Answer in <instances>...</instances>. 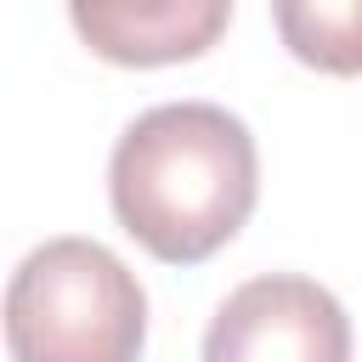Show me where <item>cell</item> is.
<instances>
[{
	"mask_svg": "<svg viewBox=\"0 0 362 362\" xmlns=\"http://www.w3.org/2000/svg\"><path fill=\"white\" fill-rule=\"evenodd\" d=\"M204 362H351V317L322 283L260 272L215 305Z\"/></svg>",
	"mask_w": 362,
	"mask_h": 362,
	"instance_id": "cell-3",
	"label": "cell"
},
{
	"mask_svg": "<svg viewBox=\"0 0 362 362\" xmlns=\"http://www.w3.org/2000/svg\"><path fill=\"white\" fill-rule=\"evenodd\" d=\"M79 40L119 62V68H158L187 62L215 45V34L232 23L226 0H74L68 6Z\"/></svg>",
	"mask_w": 362,
	"mask_h": 362,
	"instance_id": "cell-4",
	"label": "cell"
},
{
	"mask_svg": "<svg viewBox=\"0 0 362 362\" xmlns=\"http://www.w3.org/2000/svg\"><path fill=\"white\" fill-rule=\"evenodd\" d=\"M260 192L255 136L221 102H158L136 113L107 158L119 226L170 266H198L238 238Z\"/></svg>",
	"mask_w": 362,
	"mask_h": 362,
	"instance_id": "cell-1",
	"label": "cell"
},
{
	"mask_svg": "<svg viewBox=\"0 0 362 362\" xmlns=\"http://www.w3.org/2000/svg\"><path fill=\"white\" fill-rule=\"evenodd\" d=\"M11 362H136L147 345V294L96 238H45L6 283Z\"/></svg>",
	"mask_w": 362,
	"mask_h": 362,
	"instance_id": "cell-2",
	"label": "cell"
},
{
	"mask_svg": "<svg viewBox=\"0 0 362 362\" xmlns=\"http://www.w3.org/2000/svg\"><path fill=\"white\" fill-rule=\"evenodd\" d=\"M272 23L305 68L362 74V0H283Z\"/></svg>",
	"mask_w": 362,
	"mask_h": 362,
	"instance_id": "cell-5",
	"label": "cell"
}]
</instances>
